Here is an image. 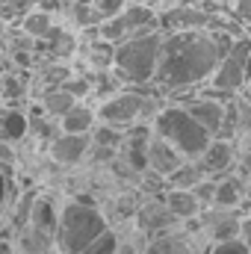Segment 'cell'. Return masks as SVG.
<instances>
[{
	"mask_svg": "<svg viewBox=\"0 0 251 254\" xmlns=\"http://www.w3.org/2000/svg\"><path fill=\"white\" fill-rule=\"evenodd\" d=\"M228 42H231L228 36L204 33V30L201 33H163L151 86L157 89V95H166V98H181V101L189 98L207 83L216 63L222 60ZM181 101H172V104H181Z\"/></svg>",
	"mask_w": 251,
	"mask_h": 254,
	"instance_id": "6da1fadb",
	"label": "cell"
},
{
	"mask_svg": "<svg viewBox=\"0 0 251 254\" xmlns=\"http://www.w3.org/2000/svg\"><path fill=\"white\" fill-rule=\"evenodd\" d=\"M107 228H110V219L92 195L80 192V195H71V198H60L57 231H54V254H80Z\"/></svg>",
	"mask_w": 251,
	"mask_h": 254,
	"instance_id": "7a4b0ae2",
	"label": "cell"
},
{
	"mask_svg": "<svg viewBox=\"0 0 251 254\" xmlns=\"http://www.w3.org/2000/svg\"><path fill=\"white\" fill-rule=\"evenodd\" d=\"M160 39H163V33L154 30V33H139V36H130L125 42L113 45V68H110L113 77L130 89L151 86Z\"/></svg>",
	"mask_w": 251,
	"mask_h": 254,
	"instance_id": "3957f363",
	"label": "cell"
},
{
	"mask_svg": "<svg viewBox=\"0 0 251 254\" xmlns=\"http://www.w3.org/2000/svg\"><path fill=\"white\" fill-rule=\"evenodd\" d=\"M151 133L160 136L166 145H172L181 154V160H198L210 142V133L181 104H169V101H163V107L157 110V116L151 122Z\"/></svg>",
	"mask_w": 251,
	"mask_h": 254,
	"instance_id": "277c9868",
	"label": "cell"
},
{
	"mask_svg": "<svg viewBox=\"0 0 251 254\" xmlns=\"http://www.w3.org/2000/svg\"><path fill=\"white\" fill-rule=\"evenodd\" d=\"M160 107H163L160 95H145L142 89H119L95 101V116L101 125L130 130L133 125H151Z\"/></svg>",
	"mask_w": 251,
	"mask_h": 254,
	"instance_id": "5b68a950",
	"label": "cell"
},
{
	"mask_svg": "<svg viewBox=\"0 0 251 254\" xmlns=\"http://www.w3.org/2000/svg\"><path fill=\"white\" fill-rule=\"evenodd\" d=\"M204 86H207L210 95H216L222 101L246 92V86H249V36H240V39L228 42L222 60L216 63L213 74L207 77Z\"/></svg>",
	"mask_w": 251,
	"mask_h": 254,
	"instance_id": "8992f818",
	"label": "cell"
},
{
	"mask_svg": "<svg viewBox=\"0 0 251 254\" xmlns=\"http://www.w3.org/2000/svg\"><path fill=\"white\" fill-rule=\"evenodd\" d=\"M160 30L157 27V12L145 3H136V0H127L125 9L107 21L98 24V39L107 42V45H119L130 36H139V33H154Z\"/></svg>",
	"mask_w": 251,
	"mask_h": 254,
	"instance_id": "52a82bcc",
	"label": "cell"
},
{
	"mask_svg": "<svg viewBox=\"0 0 251 254\" xmlns=\"http://www.w3.org/2000/svg\"><path fill=\"white\" fill-rule=\"evenodd\" d=\"M181 107L210 133V139H216V136L222 133L225 119H228V110H225V101H222V98H216V95L198 89V92H192L189 98L181 101Z\"/></svg>",
	"mask_w": 251,
	"mask_h": 254,
	"instance_id": "ba28073f",
	"label": "cell"
},
{
	"mask_svg": "<svg viewBox=\"0 0 251 254\" xmlns=\"http://www.w3.org/2000/svg\"><path fill=\"white\" fill-rule=\"evenodd\" d=\"M89 148H92V139H89V136L57 133V136L45 145V157H48L57 169H80V166L89 160Z\"/></svg>",
	"mask_w": 251,
	"mask_h": 254,
	"instance_id": "9c48e42d",
	"label": "cell"
},
{
	"mask_svg": "<svg viewBox=\"0 0 251 254\" xmlns=\"http://www.w3.org/2000/svg\"><path fill=\"white\" fill-rule=\"evenodd\" d=\"M198 169L207 175V178H222V175H231L234 166L240 163V154H237V145L234 139H210L207 148L201 151V157L195 160Z\"/></svg>",
	"mask_w": 251,
	"mask_h": 254,
	"instance_id": "30bf717a",
	"label": "cell"
},
{
	"mask_svg": "<svg viewBox=\"0 0 251 254\" xmlns=\"http://www.w3.org/2000/svg\"><path fill=\"white\" fill-rule=\"evenodd\" d=\"M142 254H201L198 252V234L187 225V228H175V231L148 237Z\"/></svg>",
	"mask_w": 251,
	"mask_h": 254,
	"instance_id": "8fae6325",
	"label": "cell"
},
{
	"mask_svg": "<svg viewBox=\"0 0 251 254\" xmlns=\"http://www.w3.org/2000/svg\"><path fill=\"white\" fill-rule=\"evenodd\" d=\"M133 219H136V228H139L145 237H157V234H166V231L184 228V225L166 210L163 201H145V204H139L136 213H133Z\"/></svg>",
	"mask_w": 251,
	"mask_h": 254,
	"instance_id": "7c38bea8",
	"label": "cell"
},
{
	"mask_svg": "<svg viewBox=\"0 0 251 254\" xmlns=\"http://www.w3.org/2000/svg\"><path fill=\"white\" fill-rule=\"evenodd\" d=\"M145 157H148V175H160V181H166V178L184 163L181 154H178L172 145H166L160 136H154V133H151V139H148Z\"/></svg>",
	"mask_w": 251,
	"mask_h": 254,
	"instance_id": "4fadbf2b",
	"label": "cell"
},
{
	"mask_svg": "<svg viewBox=\"0 0 251 254\" xmlns=\"http://www.w3.org/2000/svg\"><path fill=\"white\" fill-rule=\"evenodd\" d=\"M160 201L166 204V210H169L181 225L195 222V219L201 216V210H204L192 190H169V187H166V192L160 195Z\"/></svg>",
	"mask_w": 251,
	"mask_h": 254,
	"instance_id": "5bb4252c",
	"label": "cell"
},
{
	"mask_svg": "<svg viewBox=\"0 0 251 254\" xmlns=\"http://www.w3.org/2000/svg\"><path fill=\"white\" fill-rule=\"evenodd\" d=\"M0 142L24 145L27 142V110L18 104H0Z\"/></svg>",
	"mask_w": 251,
	"mask_h": 254,
	"instance_id": "9a60e30c",
	"label": "cell"
},
{
	"mask_svg": "<svg viewBox=\"0 0 251 254\" xmlns=\"http://www.w3.org/2000/svg\"><path fill=\"white\" fill-rule=\"evenodd\" d=\"M98 125L95 116V104L92 101H77L63 119H60V133H77V136H89L92 127Z\"/></svg>",
	"mask_w": 251,
	"mask_h": 254,
	"instance_id": "2e32d148",
	"label": "cell"
},
{
	"mask_svg": "<svg viewBox=\"0 0 251 254\" xmlns=\"http://www.w3.org/2000/svg\"><path fill=\"white\" fill-rule=\"evenodd\" d=\"M57 27V15H51V12H45V9H30V12H24L21 15V21H18V30L27 36V39H33V42H42L51 30Z\"/></svg>",
	"mask_w": 251,
	"mask_h": 254,
	"instance_id": "e0dca14e",
	"label": "cell"
},
{
	"mask_svg": "<svg viewBox=\"0 0 251 254\" xmlns=\"http://www.w3.org/2000/svg\"><path fill=\"white\" fill-rule=\"evenodd\" d=\"M74 104H77V101H74V98H71V95L65 92L63 86L45 89V92H42V98H39V110H42L45 116L57 119V122L63 119V116L68 113V110H71V107H74Z\"/></svg>",
	"mask_w": 251,
	"mask_h": 254,
	"instance_id": "ac0fdd59",
	"label": "cell"
},
{
	"mask_svg": "<svg viewBox=\"0 0 251 254\" xmlns=\"http://www.w3.org/2000/svg\"><path fill=\"white\" fill-rule=\"evenodd\" d=\"M204 178H207V175L198 169L195 160H184V163H181V166L163 181V184H166L169 190H192V187H195L198 181H204Z\"/></svg>",
	"mask_w": 251,
	"mask_h": 254,
	"instance_id": "d6986e66",
	"label": "cell"
},
{
	"mask_svg": "<svg viewBox=\"0 0 251 254\" xmlns=\"http://www.w3.org/2000/svg\"><path fill=\"white\" fill-rule=\"evenodd\" d=\"M80 254H119V231L107 228L104 234H98Z\"/></svg>",
	"mask_w": 251,
	"mask_h": 254,
	"instance_id": "ffe728a7",
	"label": "cell"
},
{
	"mask_svg": "<svg viewBox=\"0 0 251 254\" xmlns=\"http://www.w3.org/2000/svg\"><path fill=\"white\" fill-rule=\"evenodd\" d=\"M63 89L74 101H92V74H74L63 83Z\"/></svg>",
	"mask_w": 251,
	"mask_h": 254,
	"instance_id": "44dd1931",
	"label": "cell"
},
{
	"mask_svg": "<svg viewBox=\"0 0 251 254\" xmlns=\"http://www.w3.org/2000/svg\"><path fill=\"white\" fill-rule=\"evenodd\" d=\"M201 254H251V246L249 240L234 237V240H225V243H207V249Z\"/></svg>",
	"mask_w": 251,
	"mask_h": 254,
	"instance_id": "7402d4cb",
	"label": "cell"
},
{
	"mask_svg": "<svg viewBox=\"0 0 251 254\" xmlns=\"http://www.w3.org/2000/svg\"><path fill=\"white\" fill-rule=\"evenodd\" d=\"M18 195H21V190H18V184L12 181V175L0 169V216L9 210L12 201H18Z\"/></svg>",
	"mask_w": 251,
	"mask_h": 254,
	"instance_id": "603a6c76",
	"label": "cell"
},
{
	"mask_svg": "<svg viewBox=\"0 0 251 254\" xmlns=\"http://www.w3.org/2000/svg\"><path fill=\"white\" fill-rule=\"evenodd\" d=\"M21 160V151H18V145H9V142H0V169L3 172H9L15 163Z\"/></svg>",
	"mask_w": 251,
	"mask_h": 254,
	"instance_id": "cb8c5ba5",
	"label": "cell"
},
{
	"mask_svg": "<svg viewBox=\"0 0 251 254\" xmlns=\"http://www.w3.org/2000/svg\"><path fill=\"white\" fill-rule=\"evenodd\" d=\"M136 3H145V6H151L154 12H163V9H169V6H181V3H198V0H136Z\"/></svg>",
	"mask_w": 251,
	"mask_h": 254,
	"instance_id": "d4e9b609",
	"label": "cell"
},
{
	"mask_svg": "<svg viewBox=\"0 0 251 254\" xmlns=\"http://www.w3.org/2000/svg\"><path fill=\"white\" fill-rule=\"evenodd\" d=\"M210 3H213V6H219V9H225V6H231L234 0H210Z\"/></svg>",
	"mask_w": 251,
	"mask_h": 254,
	"instance_id": "484cf974",
	"label": "cell"
}]
</instances>
